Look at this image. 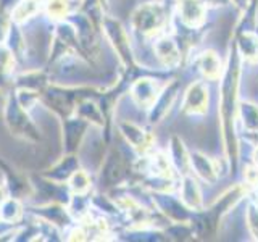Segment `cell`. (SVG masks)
<instances>
[{"label": "cell", "mask_w": 258, "mask_h": 242, "mask_svg": "<svg viewBox=\"0 0 258 242\" xmlns=\"http://www.w3.org/2000/svg\"><path fill=\"white\" fill-rule=\"evenodd\" d=\"M199 68L204 73V76L208 79H218L220 78V71H221V63L218 60V56L215 52H205L202 53V56L199 58Z\"/></svg>", "instance_id": "cell-8"}, {"label": "cell", "mask_w": 258, "mask_h": 242, "mask_svg": "<svg viewBox=\"0 0 258 242\" xmlns=\"http://www.w3.org/2000/svg\"><path fill=\"white\" fill-rule=\"evenodd\" d=\"M239 56L236 47L232 48L228 70H226L223 87H221V125H223V136H224V147L228 158L236 169L237 165V142H236V129H234V121H236V103H237V87H239Z\"/></svg>", "instance_id": "cell-1"}, {"label": "cell", "mask_w": 258, "mask_h": 242, "mask_svg": "<svg viewBox=\"0 0 258 242\" xmlns=\"http://www.w3.org/2000/svg\"><path fill=\"white\" fill-rule=\"evenodd\" d=\"M248 226H250V229L253 231L255 234V237H258V212H256V208L255 207H250L248 208Z\"/></svg>", "instance_id": "cell-17"}, {"label": "cell", "mask_w": 258, "mask_h": 242, "mask_svg": "<svg viewBox=\"0 0 258 242\" xmlns=\"http://www.w3.org/2000/svg\"><path fill=\"white\" fill-rule=\"evenodd\" d=\"M244 123L250 129H258V108L253 105H244Z\"/></svg>", "instance_id": "cell-15"}, {"label": "cell", "mask_w": 258, "mask_h": 242, "mask_svg": "<svg viewBox=\"0 0 258 242\" xmlns=\"http://www.w3.org/2000/svg\"><path fill=\"white\" fill-rule=\"evenodd\" d=\"M208 103V91L204 83H196L189 87L185 99L182 103V111L190 113V115H197V113H204L207 110Z\"/></svg>", "instance_id": "cell-4"}, {"label": "cell", "mask_w": 258, "mask_h": 242, "mask_svg": "<svg viewBox=\"0 0 258 242\" xmlns=\"http://www.w3.org/2000/svg\"><path fill=\"white\" fill-rule=\"evenodd\" d=\"M134 28L142 34H153L165 24V10L158 4H147L136 10L133 16Z\"/></svg>", "instance_id": "cell-3"}, {"label": "cell", "mask_w": 258, "mask_h": 242, "mask_svg": "<svg viewBox=\"0 0 258 242\" xmlns=\"http://www.w3.org/2000/svg\"><path fill=\"white\" fill-rule=\"evenodd\" d=\"M36 10H37V5H36L34 0H26V2H23L16 7L13 16H15L16 21H24L26 18H29V16L34 15Z\"/></svg>", "instance_id": "cell-13"}, {"label": "cell", "mask_w": 258, "mask_h": 242, "mask_svg": "<svg viewBox=\"0 0 258 242\" xmlns=\"http://www.w3.org/2000/svg\"><path fill=\"white\" fill-rule=\"evenodd\" d=\"M155 52H157V56L163 62V65L166 67H176L177 63H179V48L174 44V40L168 39V37H163L157 40L155 44Z\"/></svg>", "instance_id": "cell-6"}, {"label": "cell", "mask_w": 258, "mask_h": 242, "mask_svg": "<svg viewBox=\"0 0 258 242\" xmlns=\"http://www.w3.org/2000/svg\"><path fill=\"white\" fill-rule=\"evenodd\" d=\"M190 161H192V165L196 166L197 173L204 177L205 181H210V183L216 181V169H215L213 163L208 158H205L204 155H202V153H194Z\"/></svg>", "instance_id": "cell-11"}, {"label": "cell", "mask_w": 258, "mask_h": 242, "mask_svg": "<svg viewBox=\"0 0 258 242\" xmlns=\"http://www.w3.org/2000/svg\"><path fill=\"white\" fill-rule=\"evenodd\" d=\"M89 184H91V181H89L87 174L83 173V171L75 173L71 177V188L75 189L76 192H86L89 189Z\"/></svg>", "instance_id": "cell-16"}, {"label": "cell", "mask_w": 258, "mask_h": 242, "mask_svg": "<svg viewBox=\"0 0 258 242\" xmlns=\"http://www.w3.org/2000/svg\"><path fill=\"white\" fill-rule=\"evenodd\" d=\"M240 194H242L240 188L229 191L228 194H224L221 197V200H218L212 208L207 210V213H199L196 216V231L199 236H204V237L213 236L216 232V224H218V220H220V216L226 212V208H229L231 205L236 204L240 199Z\"/></svg>", "instance_id": "cell-2"}, {"label": "cell", "mask_w": 258, "mask_h": 242, "mask_svg": "<svg viewBox=\"0 0 258 242\" xmlns=\"http://www.w3.org/2000/svg\"><path fill=\"white\" fill-rule=\"evenodd\" d=\"M0 200H4V191L0 189Z\"/></svg>", "instance_id": "cell-19"}, {"label": "cell", "mask_w": 258, "mask_h": 242, "mask_svg": "<svg viewBox=\"0 0 258 242\" xmlns=\"http://www.w3.org/2000/svg\"><path fill=\"white\" fill-rule=\"evenodd\" d=\"M240 45L244 47V53L247 58H258V39L245 34L240 37Z\"/></svg>", "instance_id": "cell-14"}, {"label": "cell", "mask_w": 258, "mask_h": 242, "mask_svg": "<svg viewBox=\"0 0 258 242\" xmlns=\"http://www.w3.org/2000/svg\"><path fill=\"white\" fill-rule=\"evenodd\" d=\"M182 202L190 208H200L202 199L197 183L194 181V177H185L182 184Z\"/></svg>", "instance_id": "cell-10"}, {"label": "cell", "mask_w": 258, "mask_h": 242, "mask_svg": "<svg viewBox=\"0 0 258 242\" xmlns=\"http://www.w3.org/2000/svg\"><path fill=\"white\" fill-rule=\"evenodd\" d=\"M47 12L53 18H63L70 12V4L68 0H48L47 4Z\"/></svg>", "instance_id": "cell-12"}, {"label": "cell", "mask_w": 258, "mask_h": 242, "mask_svg": "<svg viewBox=\"0 0 258 242\" xmlns=\"http://www.w3.org/2000/svg\"><path fill=\"white\" fill-rule=\"evenodd\" d=\"M179 16L185 26L197 28L205 20V8L202 0H179Z\"/></svg>", "instance_id": "cell-5"}, {"label": "cell", "mask_w": 258, "mask_h": 242, "mask_svg": "<svg viewBox=\"0 0 258 242\" xmlns=\"http://www.w3.org/2000/svg\"><path fill=\"white\" fill-rule=\"evenodd\" d=\"M236 2H237L239 5H244V2H247V0H236Z\"/></svg>", "instance_id": "cell-18"}, {"label": "cell", "mask_w": 258, "mask_h": 242, "mask_svg": "<svg viewBox=\"0 0 258 242\" xmlns=\"http://www.w3.org/2000/svg\"><path fill=\"white\" fill-rule=\"evenodd\" d=\"M121 131H123V134L127 137V141L131 142L136 149L145 150L150 145L147 134L133 123H121Z\"/></svg>", "instance_id": "cell-9"}, {"label": "cell", "mask_w": 258, "mask_h": 242, "mask_svg": "<svg viewBox=\"0 0 258 242\" xmlns=\"http://www.w3.org/2000/svg\"><path fill=\"white\" fill-rule=\"evenodd\" d=\"M133 97L139 105L150 107L157 99V86L150 83V79L137 81V83L133 86Z\"/></svg>", "instance_id": "cell-7"}]
</instances>
